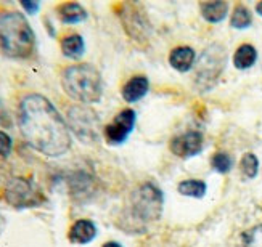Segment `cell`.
Returning <instances> with one entry per match:
<instances>
[{
    "label": "cell",
    "instance_id": "obj_21",
    "mask_svg": "<svg viewBox=\"0 0 262 247\" xmlns=\"http://www.w3.org/2000/svg\"><path fill=\"white\" fill-rule=\"evenodd\" d=\"M243 247H262V225L253 227L243 234Z\"/></svg>",
    "mask_w": 262,
    "mask_h": 247
},
{
    "label": "cell",
    "instance_id": "obj_26",
    "mask_svg": "<svg viewBox=\"0 0 262 247\" xmlns=\"http://www.w3.org/2000/svg\"><path fill=\"white\" fill-rule=\"evenodd\" d=\"M101 247H122L119 242H115V241H110V242H106V244H103Z\"/></svg>",
    "mask_w": 262,
    "mask_h": 247
},
{
    "label": "cell",
    "instance_id": "obj_23",
    "mask_svg": "<svg viewBox=\"0 0 262 247\" xmlns=\"http://www.w3.org/2000/svg\"><path fill=\"white\" fill-rule=\"evenodd\" d=\"M11 150H13V140L7 132L0 130V156L8 157L11 154Z\"/></svg>",
    "mask_w": 262,
    "mask_h": 247
},
{
    "label": "cell",
    "instance_id": "obj_5",
    "mask_svg": "<svg viewBox=\"0 0 262 247\" xmlns=\"http://www.w3.org/2000/svg\"><path fill=\"white\" fill-rule=\"evenodd\" d=\"M163 204H164L163 193L153 183H143L132 194L134 213L145 221H153L161 217Z\"/></svg>",
    "mask_w": 262,
    "mask_h": 247
},
{
    "label": "cell",
    "instance_id": "obj_6",
    "mask_svg": "<svg viewBox=\"0 0 262 247\" xmlns=\"http://www.w3.org/2000/svg\"><path fill=\"white\" fill-rule=\"evenodd\" d=\"M5 197L16 209L39 206L43 196L40 189L26 178H13L7 186Z\"/></svg>",
    "mask_w": 262,
    "mask_h": 247
},
{
    "label": "cell",
    "instance_id": "obj_8",
    "mask_svg": "<svg viewBox=\"0 0 262 247\" xmlns=\"http://www.w3.org/2000/svg\"><path fill=\"white\" fill-rule=\"evenodd\" d=\"M118 15L121 16L122 28L126 29V32L135 40V42H145L150 37V22L142 13V10L137 8L135 4L126 2L121 4V10L118 11Z\"/></svg>",
    "mask_w": 262,
    "mask_h": 247
},
{
    "label": "cell",
    "instance_id": "obj_20",
    "mask_svg": "<svg viewBox=\"0 0 262 247\" xmlns=\"http://www.w3.org/2000/svg\"><path fill=\"white\" fill-rule=\"evenodd\" d=\"M259 170V161L253 153H246L242 159V172L246 178H254Z\"/></svg>",
    "mask_w": 262,
    "mask_h": 247
},
{
    "label": "cell",
    "instance_id": "obj_13",
    "mask_svg": "<svg viewBox=\"0 0 262 247\" xmlns=\"http://www.w3.org/2000/svg\"><path fill=\"white\" fill-rule=\"evenodd\" d=\"M169 63L179 72H187L191 69L193 64H195V52L190 47L174 48L169 55Z\"/></svg>",
    "mask_w": 262,
    "mask_h": 247
},
{
    "label": "cell",
    "instance_id": "obj_3",
    "mask_svg": "<svg viewBox=\"0 0 262 247\" xmlns=\"http://www.w3.org/2000/svg\"><path fill=\"white\" fill-rule=\"evenodd\" d=\"M61 85L68 96L82 105L98 103L103 93L101 76L90 64H74L61 74Z\"/></svg>",
    "mask_w": 262,
    "mask_h": 247
},
{
    "label": "cell",
    "instance_id": "obj_16",
    "mask_svg": "<svg viewBox=\"0 0 262 247\" xmlns=\"http://www.w3.org/2000/svg\"><path fill=\"white\" fill-rule=\"evenodd\" d=\"M229 5L227 2H203L201 4V15L209 22H219L227 16Z\"/></svg>",
    "mask_w": 262,
    "mask_h": 247
},
{
    "label": "cell",
    "instance_id": "obj_11",
    "mask_svg": "<svg viewBox=\"0 0 262 247\" xmlns=\"http://www.w3.org/2000/svg\"><path fill=\"white\" fill-rule=\"evenodd\" d=\"M148 88H150V82L145 76H137L132 77L130 81L122 87V98L127 101V103H135V101L142 100L146 93Z\"/></svg>",
    "mask_w": 262,
    "mask_h": 247
},
{
    "label": "cell",
    "instance_id": "obj_12",
    "mask_svg": "<svg viewBox=\"0 0 262 247\" xmlns=\"http://www.w3.org/2000/svg\"><path fill=\"white\" fill-rule=\"evenodd\" d=\"M97 236V227L90 220H77L70 230V241L74 244H89Z\"/></svg>",
    "mask_w": 262,
    "mask_h": 247
},
{
    "label": "cell",
    "instance_id": "obj_7",
    "mask_svg": "<svg viewBox=\"0 0 262 247\" xmlns=\"http://www.w3.org/2000/svg\"><path fill=\"white\" fill-rule=\"evenodd\" d=\"M68 122L81 141H95L98 138L100 120L94 111L82 106H74L68 111Z\"/></svg>",
    "mask_w": 262,
    "mask_h": 247
},
{
    "label": "cell",
    "instance_id": "obj_10",
    "mask_svg": "<svg viewBox=\"0 0 262 247\" xmlns=\"http://www.w3.org/2000/svg\"><path fill=\"white\" fill-rule=\"evenodd\" d=\"M169 148L179 157L196 156L203 148V135L200 132H187L170 140Z\"/></svg>",
    "mask_w": 262,
    "mask_h": 247
},
{
    "label": "cell",
    "instance_id": "obj_24",
    "mask_svg": "<svg viewBox=\"0 0 262 247\" xmlns=\"http://www.w3.org/2000/svg\"><path fill=\"white\" fill-rule=\"evenodd\" d=\"M21 7L25 8L28 13H31V15H36L37 11H39V8H40V2H28V0H23L21 2Z\"/></svg>",
    "mask_w": 262,
    "mask_h": 247
},
{
    "label": "cell",
    "instance_id": "obj_19",
    "mask_svg": "<svg viewBox=\"0 0 262 247\" xmlns=\"http://www.w3.org/2000/svg\"><path fill=\"white\" fill-rule=\"evenodd\" d=\"M232 28L235 29H245L251 24V13L249 10L245 7H236L233 15H232V21H230Z\"/></svg>",
    "mask_w": 262,
    "mask_h": 247
},
{
    "label": "cell",
    "instance_id": "obj_2",
    "mask_svg": "<svg viewBox=\"0 0 262 247\" xmlns=\"http://www.w3.org/2000/svg\"><path fill=\"white\" fill-rule=\"evenodd\" d=\"M36 47V36L28 19L18 11L0 13V52L8 58L26 60Z\"/></svg>",
    "mask_w": 262,
    "mask_h": 247
},
{
    "label": "cell",
    "instance_id": "obj_18",
    "mask_svg": "<svg viewBox=\"0 0 262 247\" xmlns=\"http://www.w3.org/2000/svg\"><path fill=\"white\" fill-rule=\"evenodd\" d=\"M206 183L201 182V180H185V182L179 183V193L184 196H190V197H203L206 194Z\"/></svg>",
    "mask_w": 262,
    "mask_h": 247
},
{
    "label": "cell",
    "instance_id": "obj_15",
    "mask_svg": "<svg viewBox=\"0 0 262 247\" xmlns=\"http://www.w3.org/2000/svg\"><path fill=\"white\" fill-rule=\"evenodd\" d=\"M61 52L66 58L71 60H79L85 52V43L82 36L79 34H71V36H66L61 40Z\"/></svg>",
    "mask_w": 262,
    "mask_h": 247
},
{
    "label": "cell",
    "instance_id": "obj_17",
    "mask_svg": "<svg viewBox=\"0 0 262 247\" xmlns=\"http://www.w3.org/2000/svg\"><path fill=\"white\" fill-rule=\"evenodd\" d=\"M256 58H257V52L253 45H242L235 52L233 63L238 69H248V67H251L256 63Z\"/></svg>",
    "mask_w": 262,
    "mask_h": 247
},
{
    "label": "cell",
    "instance_id": "obj_25",
    "mask_svg": "<svg viewBox=\"0 0 262 247\" xmlns=\"http://www.w3.org/2000/svg\"><path fill=\"white\" fill-rule=\"evenodd\" d=\"M10 116H8V112L5 109V106L2 105V101H0V126H4V127H10Z\"/></svg>",
    "mask_w": 262,
    "mask_h": 247
},
{
    "label": "cell",
    "instance_id": "obj_9",
    "mask_svg": "<svg viewBox=\"0 0 262 247\" xmlns=\"http://www.w3.org/2000/svg\"><path fill=\"white\" fill-rule=\"evenodd\" d=\"M137 120V114L134 109H124L113 119L111 124L105 127V138L110 144H121L127 140L132 133Z\"/></svg>",
    "mask_w": 262,
    "mask_h": 247
},
{
    "label": "cell",
    "instance_id": "obj_14",
    "mask_svg": "<svg viewBox=\"0 0 262 247\" xmlns=\"http://www.w3.org/2000/svg\"><path fill=\"white\" fill-rule=\"evenodd\" d=\"M58 18L64 24H76L87 18V11L76 2H66L58 7Z\"/></svg>",
    "mask_w": 262,
    "mask_h": 247
},
{
    "label": "cell",
    "instance_id": "obj_22",
    "mask_svg": "<svg viewBox=\"0 0 262 247\" xmlns=\"http://www.w3.org/2000/svg\"><path fill=\"white\" fill-rule=\"evenodd\" d=\"M212 168L214 170H217L219 174H227L232 168V157L227 154V153H217L214 157H212Z\"/></svg>",
    "mask_w": 262,
    "mask_h": 247
},
{
    "label": "cell",
    "instance_id": "obj_4",
    "mask_svg": "<svg viewBox=\"0 0 262 247\" xmlns=\"http://www.w3.org/2000/svg\"><path fill=\"white\" fill-rule=\"evenodd\" d=\"M227 63V53L225 48L219 43H214L208 47L200 56L195 69V85L198 90L204 92L209 90L215 82H217L219 76L222 74Z\"/></svg>",
    "mask_w": 262,
    "mask_h": 247
},
{
    "label": "cell",
    "instance_id": "obj_1",
    "mask_svg": "<svg viewBox=\"0 0 262 247\" xmlns=\"http://www.w3.org/2000/svg\"><path fill=\"white\" fill-rule=\"evenodd\" d=\"M18 124L28 144L43 156L58 157L71 148L70 129L49 98L26 95L19 103Z\"/></svg>",
    "mask_w": 262,
    "mask_h": 247
},
{
    "label": "cell",
    "instance_id": "obj_27",
    "mask_svg": "<svg viewBox=\"0 0 262 247\" xmlns=\"http://www.w3.org/2000/svg\"><path fill=\"white\" fill-rule=\"evenodd\" d=\"M256 11H257V13L262 16V2H259V4H257V7H256Z\"/></svg>",
    "mask_w": 262,
    "mask_h": 247
}]
</instances>
